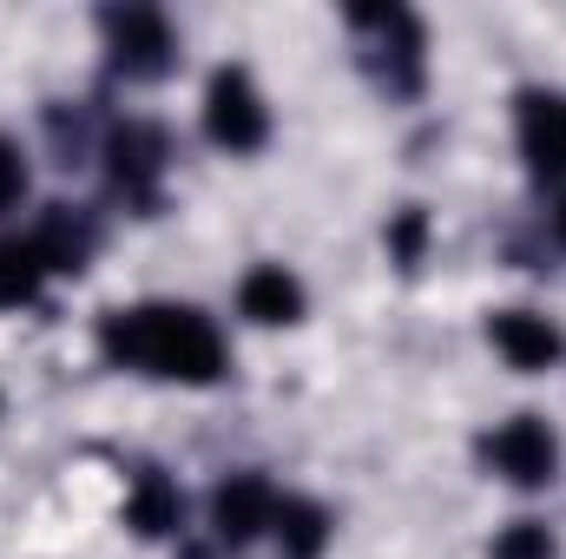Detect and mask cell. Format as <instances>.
Returning a JSON list of instances; mask_svg holds the SVG:
<instances>
[{
  "label": "cell",
  "mask_w": 566,
  "mask_h": 559,
  "mask_svg": "<svg viewBox=\"0 0 566 559\" xmlns=\"http://www.w3.org/2000/svg\"><path fill=\"white\" fill-rule=\"evenodd\" d=\"M99 349L119 369L165 376V382H218L224 376V336L211 316H198L191 303H139V309H113L99 329Z\"/></svg>",
  "instance_id": "1"
},
{
  "label": "cell",
  "mask_w": 566,
  "mask_h": 559,
  "mask_svg": "<svg viewBox=\"0 0 566 559\" xmlns=\"http://www.w3.org/2000/svg\"><path fill=\"white\" fill-rule=\"evenodd\" d=\"M205 133L224 151H258L271 139V106H264V93L251 86L244 66H218L211 73V86H205Z\"/></svg>",
  "instance_id": "2"
},
{
  "label": "cell",
  "mask_w": 566,
  "mask_h": 559,
  "mask_svg": "<svg viewBox=\"0 0 566 559\" xmlns=\"http://www.w3.org/2000/svg\"><path fill=\"white\" fill-rule=\"evenodd\" d=\"M481 454H488V467H494L501 481H514V487H547V481L560 474V441H554V428L541 415L501 421V428L481 441Z\"/></svg>",
  "instance_id": "3"
},
{
  "label": "cell",
  "mask_w": 566,
  "mask_h": 559,
  "mask_svg": "<svg viewBox=\"0 0 566 559\" xmlns=\"http://www.w3.org/2000/svg\"><path fill=\"white\" fill-rule=\"evenodd\" d=\"M106 46H113V66L126 80H158L171 66V53H178L171 20L158 7H113L106 13Z\"/></svg>",
  "instance_id": "4"
},
{
  "label": "cell",
  "mask_w": 566,
  "mask_h": 559,
  "mask_svg": "<svg viewBox=\"0 0 566 559\" xmlns=\"http://www.w3.org/2000/svg\"><path fill=\"white\" fill-rule=\"evenodd\" d=\"M521 158L534 178H566V93H521Z\"/></svg>",
  "instance_id": "5"
},
{
  "label": "cell",
  "mask_w": 566,
  "mask_h": 559,
  "mask_svg": "<svg viewBox=\"0 0 566 559\" xmlns=\"http://www.w3.org/2000/svg\"><path fill=\"white\" fill-rule=\"evenodd\" d=\"M488 336H494V349L514 362V369H554L566 356V336L547 323V316H534V309H501L494 323H488Z\"/></svg>",
  "instance_id": "6"
},
{
  "label": "cell",
  "mask_w": 566,
  "mask_h": 559,
  "mask_svg": "<svg viewBox=\"0 0 566 559\" xmlns=\"http://www.w3.org/2000/svg\"><path fill=\"white\" fill-rule=\"evenodd\" d=\"M271 514H277V494H271L258 474H231V481L218 487V500H211V527H218L231 547L251 540V534H264Z\"/></svg>",
  "instance_id": "7"
},
{
  "label": "cell",
  "mask_w": 566,
  "mask_h": 559,
  "mask_svg": "<svg viewBox=\"0 0 566 559\" xmlns=\"http://www.w3.org/2000/svg\"><path fill=\"white\" fill-rule=\"evenodd\" d=\"M238 303H244L251 323H296L303 316V283L290 277L283 264H258L244 277V289H238Z\"/></svg>",
  "instance_id": "8"
},
{
  "label": "cell",
  "mask_w": 566,
  "mask_h": 559,
  "mask_svg": "<svg viewBox=\"0 0 566 559\" xmlns=\"http://www.w3.org/2000/svg\"><path fill=\"white\" fill-rule=\"evenodd\" d=\"M271 534H277L283 559H323V547H329V514L316 500H277Z\"/></svg>",
  "instance_id": "9"
},
{
  "label": "cell",
  "mask_w": 566,
  "mask_h": 559,
  "mask_svg": "<svg viewBox=\"0 0 566 559\" xmlns=\"http://www.w3.org/2000/svg\"><path fill=\"white\" fill-rule=\"evenodd\" d=\"M46 283V257L33 238H0V309H20L33 303Z\"/></svg>",
  "instance_id": "10"
},
{
  "label": "cell",
  "mask_w": 566,
  "mask_h": 559,
  "mask_svg": "<svg viewBox=\"0 0 566 559\" xmlns=\"http://www.w3.org/2000/svg\"><path fill=\"white\" fill-rule=\"evenodd\" d=\"M158 165H165V145H158L151 126H126V133H113V178H119L126 191H151Z\"/></svg>",
  "instance_id": "11"
},
{
  "label": "cell",
  "mask_w": 566,
  "mask_h": 559,
  "mask_svg": "<svg viewBox=\"0 0 566 559\" xmlns=\"http://www.w3.org/2000/svg\"><path fill=\"white\" fill-rule=\"evenodd\" d=\"M126 527H139V534H171V527H178V494H171V481L145 474L139 494H133V507H126Z\"/></svg>",
  "instance_id": "12"
},
{
  "label": "cell",
  "mask_w": 566,
  "mask_h": 559,
  "mask_svg": "<svg viewBox=\"0 0 566 559\" xmlns=\"http://www.w3.org/2000/svg\"><path fill=\"white\" fill-rule=\"evenodd\" d=\"M494 559H560V547H554V534H547L541 520H514V527L494 540Z\"/></svg>",
  "instance_id": "13"
},
{
  "label": "cell",
  "mask_w": 566,
  "mask_h": 559,
  "mask_svg": "<svg viewBox=\"0 0 566 559\" xmlns=\"http://www.w3.org/2000/svg\"><path fill=\"white\" fill-rule=\"evenodd\" d=\"M27 198V151L13 139H0V211H13Z\"/></svg>",
  "instance_id": "14"
},
{
  "label": "cell",
  "mask_w": 566,
  "mask_h": 559,
  "mask_svg": "<svg viewBox=\"0 0 566 559\" xmlns=\"http://www.w3.org/2000/svg\"><path fill=\"white\" fill-rule=\"evenodd\" d=\"M554 238L566 244V198H560V211H554Z\"/></svg>",
  "instance_id": "15"
}]
</instances>
